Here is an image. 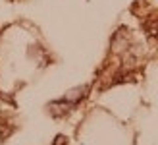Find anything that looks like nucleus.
Masks as SVG:
<instances>
[{
	"label": "nucleus",
	"instance_id": "obj_1",
	"mask_svg": "<svg viewBox=\"0 0 158 145\" xmlns=\"http://www.w3.org/2000/svg\"><path fill=\"white\" fill-rule=\"evenodd\" d=\"M62 141H66V139H64V135H58V139H56V145H60Z\"/></svg>",
	"mask_w": 158,
	"mask_h": 145
}]
</instances>
